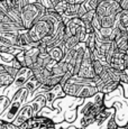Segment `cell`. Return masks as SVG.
<instances>
[{
    "label": "cell",
    "instance_id": "17",
    "mask_svg": "<svg viewBox=\"0 0 128 129\" xmlns=\"http://www.w3.org/2000/svg\"><path fill=\"white\" fill-rule=\"evenodd\" d=\"M119 79H120V82L128 83V74H127V73H125L124 71L120 72V76H119Z\"/></svg>",
    "mask_w": 128,
    "mask_h": 129
},
{
    "label": "cell",
    "instance_id": "3",
    "mask_svg": "<svg viewBox=\"0 0 128 129\" xmlns=\"http://www.w3.org/2000/svg\"><path fill=\"white\" fill-rule=\"evenodd\" d=\"M33 72V75L34 78L36 79V80L38 81L39 83H44L45 82V80L48 78V76L51 75V70L48 68H37V69H34V70H31Z\"/></svg>",
    "mask_w": 128,
    "mask_h": 129
},
{
    "label": "cell",
    "instance_id": "11",
    "mask_svg": "<svg viewBox=\"0 0 128 129\" xmlns=\"http://www.w3.org/2000/svg\"><path fill=\"white\" fill-rule=\"evenodd\" d=\"M101 19V27H114L115 26V20L116 17L112 16H105Z\"/></svg>",
    "mask_w": 128,
    "mask_h": 129
},
{
    "label": "cell",
    "instance_id": "1",
    "mask_svg": "<svg viewBox=\"0 0 128 129\" xmlns=\"http://www.w3.org/2000/svg\"><path fill=\"white\" fill-rule=\"evenodd\" d=\"M106 108H115V120L119 127H124L128 122V98L124 94V89L119 84L116 90L105 94L103 99Z\"/></svg>",
    "mask_w": 128,
    "mask_h": 129
},
{
    "label": "cell",
    "instance_id": "12",
    "mask_svg": "<svg viewBox=\"0 0 128 129\" xmlns=\"http://www.w3.org/2000/svg\"><path fill=\"white\" fill-rule=\"evenodd\" d=\"M20 105H21L20 101H15L13 105H11L10 109H9V111H8V115H7L8 119H13L15 116H16V113H17V111H18V109H19V107H20Z\"/></svg>",
    "mask_w": 128,
    "mask_h": 129
},
{
    "label": "cell",
    "instance_id": "14",
    "mask_svg": "<svg viewBox=\"0 0 128 129\" xmlns=\"http://www.w3.org/2000/svg\"><path fill=\"white\" fill-rule=\"evenodd\" d=\"M91 25H92V27L94 28V30H100V29H101V19H100V17L94 15L92 21H91Z\"/></svg>",
    "mask_w": 128,
    "mask_h": 129
},
{
    "label": "cell",
    "instance_id": "19",
    "mask_svg": "<svg viewBox=\"0 0 128 129\" xmlns=\"http://www.w3.org/2000/svg\"><path fill=\"white\" fill-rule=\"evenodd\" d=\"M0 129H7V122L4 120H0Z\"/></svg>",
    "mask_w": 128,
    "mask_h": 129
},
{
    "label": "cell",
    "instance_id": "21",
    "mask_svg": "<svg viewBox=\"0 0 128 129\" xmlns=\"http://www.w3.org/2000/svg\"><path fill=\"white\" fill-rule=\"evenodd\" d=\"M51 1H52V4H53L54 6H55L56 4H58L60 1H63V0H51Z\"/></svg>",
    "mask_w": 128,
    "mask_h": 129
},
{
    "label": "cell",
    "instance_id": "15",
    "mask_svg": "<svg viewBox=\"0 0 128 129\" xmlns=\"http://www.w3.org/2000/svg\"><path fill=\"white\" fill-rule=\"evenodd\" d=\"M11 65H13V68H15L16 70H21V69L24 68L23 63L20 62V59H19L17 56H14L13 58H11Z\"/></svg>",
    "mask_w": 128,
    "mask_h": 129
},
{
    "label": "cell",
    "instance_id": "6",
    "mask_svg": "<svg viewBox=\"0 0 128 129\" xmlns=\"http://www.w3.org/2000/svg\"><path fill=\"white\" fill-rule=\"evenodd\" d=\"M47 52H48V54H50L51 58L53 59L54 62L62 61L63 57H64V54H65V52H64V49L62 48V46L61 45L51 47V48H48Z\"/></svg>",
    "mask_w": 128,
    "mask_h": 129
},
{
    "label": "cell",
    "instance_id": "13",
    "mask_svg": "<svg viewBox=\"0 0 128 129\" xmlns=\"http://www.w3.org/2000/svg\"><path fill=\"white\" fill-rule=\"evenodd\" d=\"M68 7H69V4L65 1V0H63V1H60L58 4H56L55 6H54V9H55V11L57 12V14H60L63 16L65 10L68 9Z\"/></svg>",
    "mask_w": 128,
    "mask_h": 129
},
{
    "label": "cell",
    "instance_id": "24",
    "mask_svg": "<svg viewBox=\"0 0 128 129\" xmlns=\"http://www.w3.org/2000/svg\"><path fill=\"white\" fill-rule=\"evenodd\" d=\"M79 129H87V128H79Z\"/></svg>",
    "mask_w": 128,
    "mask_h": 129
},
{
    "label": "cell",
    "instance_id": "4",
    "mask_svg": "<svg viewBox=\"0 0 128 129\" xmlns=\"http://www.w3.org/2000/svg\"><path fill=\"white\" fill-rule=\"evenodd\" d=\"M68 65L69 64L64 61L56 62L53 64V66L51 68V73L53 75H57V76H63L64 74L68 72Z\"/></svg>",
    "mask_w": 128,
    "mask_h": 129
},
{
    "label": "cell",
    "instance_id": "5",
    "mask_svg": "<svg viewBox=\"0 0 128 129\" xmlns=\"http://www.w3.org/2000/svg\"><path fill=\"white\" fill-rule=\"evenodd\" d=\"M33 115H34V113H33V108H31V106H27L26 108L20 112V115L16 118V120L14 121V123L19 127V126H20L24 121H26L27 119L33 117Z\"/></svg>",
    "mask_w": 128,
    "mask_h": 129
},
{
    "label": "cell",
    "instance_id": "2",
    "mask_svg": "<svg viewBox=\"0 0 128 129\" xmlns=\"http://www.w3.org/2000/svg\"><path fill=\"white\" fill-rule=\"evenodd\" d=\"M45 11L46 8L44 6H42L38 1L26 5L20 12V18L21 21H23L24 28L26 30L29 29L41 17H43L45 15Z\"/></svg>",
    "mask_w": 128,
    "mask_h": 129
},
{
    "label": "cell",
    "instance_id": "22",
    "mask_svg": "<svg viewBox=\"0 0 128 129\" xmlns=\"http://www.w3.org/2000/svg\"><path fill=\"white\" fill-rule=\"evenodd\" d=\"M119 129H128V122L124 126V127H119Z\"/></svg>",
    "mask_w": 128,
    "mask_h": 129
},
{
    "label": "cell",
    "instance_id": "16",
    "mask_svg": "<svg viewBox=\"0 0 128 129\" xmlns=\"http://www.w3.org/2000/svg\"><path fill=\"white\" fill-rule=\"evenodd\" d=\"M56 96H58V95H57V93L54 92V88H53L51 91H48V92L46 93L45 98H46V101H47V102L50 103V102H53V101L55 100Z\"/></svg>",
    "mask_w": 128,
    "mask_h": 129
},
{
    "label": "cell",
    "instance_id": "7",
    "mask_svg": "<svg viewBox=\"0 0 128 129\" xmlns=\"http://www.w3.org/2000/svg\"><path fill=\"white\" fill-rule=\"evenodd\" d=\"M14 81H15V76L9 74L8 72H0V85L1 86L10 85Z\"/></svg>",
    "mask_w": 128,
    "mask_h": 129
},
{
    "label": "cell",
    "instance_id": "20",
    "mask_svg": "<svg viewBox=\"0 0 128 129\" xmlns=\"http://www.w3.org/2000/svg\"><path fill=\"white\" fill-rule=\"evenodd\" d=\"M66 2H68L69 5H74V4H80V2L78 1V0H65Z\"/></svg>",
    "mask_w": 128,
    "mask_h": 129
},
{
    "label": "cell",
    "instance_id": "18",
    "mask_svg": "<svg viewBox=\"0 0 128 129\" xmlns=\"http://www.w3.org/2000/svg\"><path fill=\"white\" fill-rule=\"evenodd\" d=\"M124 62H125V65H126V69H127L128 68V48L124 53Z\"/></svg>",
    "mask_w": 128,
    "mask_h": 129
},
{
    "label": "cell",
    "instance_id": "10",
    "mask_svg": "<svg viewBox=\"0 0 128 129\" xmlns=\"http://www.w3.org/2000/svg\"><path fill=\"white\" fill-rule=\"evenodd\" d=\"M92 66H93V71H94L95 75L101 74V72L103 71V69H105V65L102 64V62L98 58L92 59Z\"/></svg>",
    "mask_w": 128,
    "mask_h": 129
},
{
    "label": "cell",
    "instance_id": "8",
    "mask_svg": "<svg viewBox=\"0 0 128 129\" xmlns=\"http://www.w3.org/2000/svg\"><path fill=\"white\" fill-rule=\"evenodd\" d=\"M45 102H46V98L44 95H39L37 99H36L35 101L33 102V105H31V108H33V113L35 115V113H37V111L39 109L42 108L43 106H45Z\"/></svg>",
    "mask_w": 128,
    "mask_h": 129
},
{
    "label": "cell",
    "instance_id": "23",
    "mask_svg": "<svg viewBox=\"0 0 128 129\" xmlns=\"http://www.w3.org/2000/svg\"><path fill=\"white\" fill-rule=\"evenodd\" d=\"M115 1H117V2H119V4H120V1H121V0H115Z\"/></svg>",
    "mask_w": 128,
    "mask_h": 129
},
{
    "label": "cell",
    "instance_id": "9",
    "mask_svg": "<svg viewBox=\"0 0 128 129\" xmlns=\"http://www.w3.org/2000/svg\"><path fill=\"white\" fill-rule=\"evenodd\" d=\"M119 84H120V81H111V82L105 84V85H103V88L100 90V92H102L105 94L106 93H109V92H111V91L116 90V89L119 86Z\"/></svg>",
    "mask_w": 128,
    "mask_h": 129
}]
</instances>
